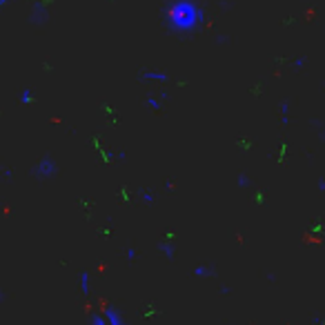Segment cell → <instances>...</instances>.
<instances>
[{
  "label": "cell",
  "mask_w": 325,
  "mask_h": 325,
  "mask_svg": "<svg viewBox=\"0 0 325 325\" xmlns=\"http://www.w3.org/2000/svg\"><path fill=\"white\" fill-rule=\"evenodd\" d=\"M199 18L200 11L192 0H176L165 11V20L174 31H192L199 23Z\"/></svg>",
  "instance_id": "obj_1"
},
{
  "label": "cell",
  "mask_w": 325,
  "mask_h": 325,
  "mask_svg": "<svg viewBox=\"0 0 325 325\" xmlns=\"http://www.w3.org/2000/svg\"><path fill=\"white\" fill-rule=\"evenodd\" d=\"M105 321H107V325H127L125 323V319L121 316V312L118 310H114V307H109V310H105Z\"/></svg>",
  "instance_id": "obj_2"
},
{
  "label": "cell",
  "mask_w": 325,
  "mask_h": 325,
  "mask_svg": "<svg viewBox=\"0 0 325 325\" xmlns=\"http://www.w3.org/2000/svg\"><path fill=\"white\" fill-rule=\"evenodd\" d=\"M80 290H83V294H87V292H89V274L87 272L80 274Z\"/></svg>",
  "instance_id": "obj_3"
},
{
  "label": "cell",
  "mask_w": 325,
  "mask_h": 325,
  "mask_svg": "<svg viewBox=\"0 0 325 325\" xmlns=\"http://www.w3.org/2000/svg\"><path fill=\"white\" fill-rule=\"evenodd\" d=\"M51 172H53V163H51V160H45V163H40L38 174H51Z\"/></svg>",
  "instance_id": "obj_4"
},
{
  "label": "cell",
  "mask_w": 325,
  "mask_h": 325,
  "mask_svg": "<svg viewBox=\"0 0 325 325\" xmlns=\"http://www.w3.org/2000/svg\"><path fill=\"white\" fill-rule=\"evenodd\" d=\"M145 78H151V80H167V76H165V74H156V72L145 74Z\"/></svg>",
  "instance_id": "obj_5"
},
{
  "label": "cell",
  "mask_w": 325,
  "mask_h": 325,
  "mask_svg": "<svg viewBox=\"0 0 325 325\" xmlns=\"http://www.w3.org/2000/svg\"><path fill=\"white\" fill-rule=\"evenodd\" d=\"M92 325H107L105 316H94V319H92Z\"/></svg>",
  "instance_id": "obj_6"
},
{
  "label": "cell",
  "mask_w": 325,
  "mask_h": 325,
  "mask_svg": "<svg viewBox=\"0 0 325 325\" xmlns=\"http://www.w3.org/2000/svg\"><path fill=\"white\" fill-rule=\"evenodd\" d=\"M147 105H150V107H154V109H160V102L156 100V98H150V100H147Z\"/></svg>",
  "instance_id": "obj_7"
}]
</instances>
